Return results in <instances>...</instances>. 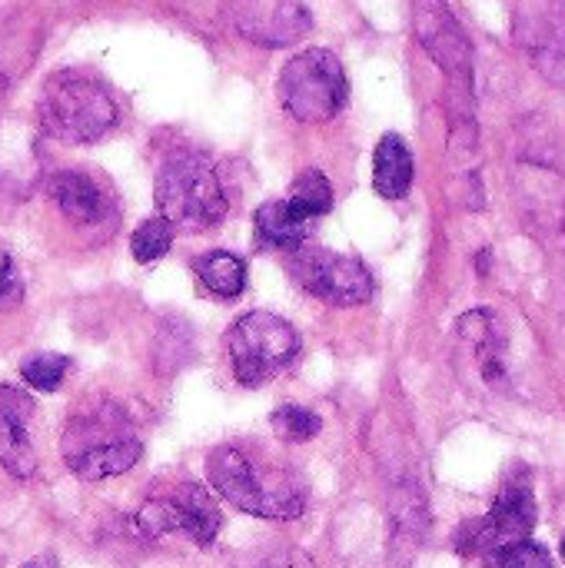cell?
<instances>
[{
    "label": "cell",
    "mask_w": 565,
    "mask_h": 568,
    "mask_svg": "<svg viewBox=\"0 0 565 568\" xmlns=\"http://www.w3.org/2000/svg\"><path fill=\"white\" fill-rule=\"evenodd\" d=\"M143 456V446L130 426V416L117 403L90 406L73 416L63 433V459L83 483L123 476Z\"/></svg>",
    "instance_id": "cell-2"
},
{
    "label": "cell",
    "mask_w": 565,
    "mask_h": 568,
    "mask_svg": "<svg viewBox=\"0 0 565 568\" xmlns=\"http://www.w3.org/2000/svg\"><path fill=\"white\" fill-rule=\"evenodd\" d=\"M286 206L300 220H306V223H313L316 216H326L333 210V186H330V180L320 170H303L293 180V193H290Z\"/></svg>",
    "instance_id": "cell-20"
},
{
    "label": "cell",
    "mask_w": 565,
    "mask_h": 568,
    "mask_svg": "<svg viewBox=\"0 0 565 568\" xmlns=\"http://www.w3.org/2000/svg\"><path fill=\"white\" fill-rule=\"evenodd\" d=\"M516 43L543 77L565 87V0H519Z\"/></svg>",
    "instance_id": "cell-10"
},
{
    "label": "cell",
    "mask_w": 565,
    "mask_h": 568,
    "mask_svg": "<svg viewBox=\"0 0 565 568\" xmlns=\"http://www.w3.org/2000/svg\"><path fill=\"white\" fill-rule=\"evenodd\" d=\"M563 559H565V536H563Z\"/></svg>",
    "instance_id": "cell-29"
},
{
    "label": "cell",
    "mask_w": 565,
    "mask_h": 568,
    "mask_svg": "<svg viewBox=\"0 0 565 568\" xmlns=\"http://www.w3.org/2000/svg\"><path fill=\"white\" fill-rule=\"evenodd\" d=\"M50 196L57 200V206L63 210L67 220L73 223H100L107 216V200L100 193V186L80 173V170H60L50 176Z\"/></svg>",
    "instance_id": "cell-16"
},
{
    "label": "cell",
    "mask_w": 565,
    "mask_h": 568,
    "mask_svg": "<svg viewBox=\"0 0 565 568\" xmlns=\"http://www.w3.org/2000/svg\"><path fill=\"white\" fill-rule=\"evenodd\" d=\"M253 230H256V240L260 246H270V250H300L310 236V223L300 220L286 200H273V203H263L256 210V220H253Z\"/></svg>",
    "instance_id": "cell-18"
},
{
    "label": "cell",
    "mask_w": 565,
    "mask_h": 568,
    "mask_svg": "<svg viewBox=\"0 0 565 568\" xmlns=\"http://www.w3.org/2000/svg\"><path fill=\"white\" fill-rule=\"evenodd\" d=\"M270 426H273V433H276L283 443H310V439H316V436H320L323 419H320L313 409H306V406L286 403V406L273 409Z\"/></svg>",
    "instance_id": "cell-21"
},
{
    "label": "cell",
    "mask_w": 565,
    "mask_h": 568,
    "mask_svg": "<svg viewBox=\"0 0 565 568\" xmlns=\"http://www.w3.org/2000/svg\"><path fill=\"white\" fill-rule=\"evenodd\" d=\"M167 496H170V503L176 509L180 532L206 549L220 536V526H223V516H220L213 496L203 486H196V483H183V486L170 489Z\"/></svg>",
    "instance_id": "cell-15"
},
{
    "label": "cell",
    "mask_w": 565,
    "mask_h": 568,
    "mask_svg": "<svg viewBox=\"0 0 565 568\" xmlns=\"http://www.w3.org/2000/svg\"><path fill=\"white\" fill-rule=\"evenodd\" d=\"M157 206L170 226L210 230L226 216V190L216 166L193 150L170 153L157 170Z\"/></svg>",
    "instance_id": "cell-4"
},
{
    "label": "cell",
    "mask_w": 565,
    "mask_h": 568,
    "mask_svg": "<svg viewBox=\"0 0 565 568\" xmlns=\"http://www.w3.org/2000/svg\"><path fill=\"white\" fill-rule=\"evenodd\" d=\"M236 30L260 47H290L313 30L303 0H236Z\"/></svg>",
    "instance_id": "cell-11"
},
{
    "label": "cell",
    "mask_w": 565,
    "mask_h": 568,
    "mask_svg": "<svg viewBox=\"0 0 565 568\" xmlns=\"http://www.w3.org/2000/svg\"><path fill=\"white\" fill-rule=\"evenodd\" d=\"M37 116L60 143H93L117 123V100L103 80L83 70H57L43 80Z\"/></svg>",
    "instance_id": "cell-3"
},
{
    "label": "cell",
    "mask_w": 565,
    "mask_h": 568,
    "mask_svg": "<svg viewBox=\"0 0 565 568\" xmlns=\"http://www.w3.org/2000/svg\"><path fill=\"white\" fill-rule=\"evenodd\" d=\"M290 276L300 290H306L313 300H323L330 306H363L373 300V276L370 270L333 250H313L300 246L290 256Z\"/></svg>",
    "instance_id": "cell-8"
},
{
    "label": "cell",
    "mask_w": 565,
    "mask_h": 568,
    "mask_svg": "<svg viewBox=\"0 0 565 568\" xmlns=\"http://www.w3.org/2000/svg\"><path fill=\"white\" fill-rule=\"evenodd\" d=\"M270 568H313V562H310V556H306V552H300V549H286V552H280L276 559H270Z\"/></svg>",
    "instance_id": "cell-26"
},
{
    "label": "cell",
    "mask_w": 565,
    "mask_h": 568,
    "mask_svg": "<svg viewBox=\"0 0 565 568\" xmlns=\"http://www.w3.org/2000/svg\"><path fill=\"white\" fill-rule=\"evenodd\" d=\"M67 373H70V359L60 356V353H37V356H30V359L20 366V376H23L27 386L37 389V393H53V389H60L63 379H67Z\"/></svg>",
    "instance_id": "cell-22"
},
{
    "label": "cell",
    "mask_w": 565,
    "mask_h": 568,
    "mask_svg": "<svg viewBox=\"0 0 565 568\" xmlns=\"http://www.w3.org/2000/svg\"><path fill=\"white\" fill-rule=\"evenodd\" d=\"M283 110L296 123H326L350 100V80L333 50L310 47L286 60L276 83Z\"/></svg>",
    "instance_id": "cell-5"
},
{
    "label": "cell",
    "mask_w": 565,
    "mask_h": 568,
    "mask_svg": "<svg viewBox=\"0 0 565 568\" xmlns=\"http://www.w3.org/2000/svg\"><path fill=\"white\" fill-rule=\"evenodd\" d=\"M486 566L490 568H553V559H549V552H546L539 542L523 539V542H513V546H506V549L493 552V556L486 559Z\"/></svg>",
    "instance_id": "cell-24"
},
{
    "label": "cell",
    "mask_w": 565,
    "mask_h": 568,
    "mask_svg": "<svg viewBox=\"0 0 565 568\" xmlns=\"http://www.w3.org/2000/svg\"><path fill=\"white\" fill-rule=\"evenodd\" d=\"M456 343H460V353L470 356V369L486 389H506L509 386L506 339H503L500 323L490 310H473V313L460 316Z\"/></svg>",
    "instance_id": "cell-12"
},
{
    "label": "cell",
    "mask_w": 565,
    "mask_h": 568,
    "mask_svg": "<svg viewBox=\"0 0 565 568\" xmlns=\"http://www.w3.org/2000/svg\"><path fill=\"white\" fill-rule=\"evenodd\" d=\"M536 529V496H533V483L526 473H516L503 483L496 506L490 509V516L483 519H470L460 532H456V549L463 556H480L490 559L493 552L529 539Z\"/></svg>",
    "instance_id": "cell-7"
},
{
    "label": "cell",
    "mask_w": 565,
    "mask_h": 568,
    "mask_svg": "<svg viewBox=\"0 0 565 568\" xmlns=\"http://www.w3.org/2000/svg\"><path fill=\"white\" fill-rule=\"evenodd\" d=\"M60 3H77V0H60Z\"/></svg>",
    "instance_id": "cell-28"
},
{
    "label": "cell",
    "mask_w": 565,
    "mask_h": 568,
    "mask_svg": "<svg viewBox=\"0 0 565 568\" xmlns=\"http://www.w3.org/2000/svg\"><path fill=\"white\" fill-rule=\"evenodd\" d=\"M20 293H23V286H20V276H17V266H13L10 253L0 250V310L17 306Z\"/></svg>",
    "instance_id": "cell-25"
},
{
    "label": "cell",
    "mask_w": 565,
    "mask_h": 568,
    "mask_svg": "<svg viewBox=\"0 0 565 568\" xmlns=\"http://www.w3.org/2000/svg\"><path fill=\"white\" fill-rule=\"evenodd\" d=\"M413 27H416L423 50L440 63V70L453 80V87L470 93V87H473V47H470V37L460 27V20L446 10V3L416 0L413 3Z\"/></svg>",
    "instance_id": "cell-9"
},
{
    "label": "cell",
    "mask_w": 565,
    "mask_h": 568,
    "mask_svg": "<svg viewBox=\"0 0 565 568\" xmlns=\"http://www.w3.org/2000/svg\"><path fill=\"white\" fill-rule=\"evenodd\" d=\"M193 273L203 283L206 293L220 296V300H236L246 286V266L240 256L226 253V250H213L193 260Z\"/></svg>",
    "instance_id": "cell-19"
},
{
    "label": "cell",
    "mask_w": 565,
    "mask_h": 568,
    "mask_svg": "<svg viewBox=\"0 0 565 568\" xmlns=\"http://www.w3.org/2000/svg\"><path fill=\"white\" fill-rule=\"evenodd\" d=\"M20 568H57V559H53V556H37V559L23 562Z\"/></svg>",
    "instance_id": "cell-27"
},
{
    "label": "cell",
    "mask_w": 565,
    "mask_h": 568,
    "mask_svg": "<svg viewBox=\"0 0 565 568\" xmlns=\"http://www.w3.org/2000/svg\"><path fill=\"white\" fill-rule=\"evenodd\" d=\"M37 406L17 386H0V466L13 479H30L37 473V449L30 439V419Z\"/></svg>",
    "instance_id": "cell-13"
},
{
    "label": "cell",
    "mask_w": 565,
    "mask_h": 568,
    "mask_svg": "<svg viewBox=\"0 0 565 568\" xmlns=\"http://www.w3.org/2000/svg\"><path fill=\"white\" fill-rule=\"evenodd\" d=\"M170 246H173V226H170L163 216L147 220V223L133 233V243H130L137 263H157L160 256L170 253Z\"/></svg>",
    "instance_id": "cell-23"
},
{
    "label": "cell",
    "mask_w": 565,
    "mask_h": 568,
    "mask_svg": "<svg viewBox=\"0 0 565 568\" xmlns=\"http://www.w3.org/2000/svg\"><path fill=\"white\" fill-rule=\"evenodd\" d=\"M226 353L236 379L256 389L293 366V359L300 356V333L286 320L266 310H253L230 326Z\"/></svg>",
    "instance_id": "cell-6"
},
{
    "label": "cell",
    "mask_w": 565,
    "mask_h": 568,
    "mask_svg": "<svg viewBox=\"0 0 565 568\" xmlns=\"http://www.w3.org/2000/svg\"><path fill=\"white\" fill-rule=\"evenodd\" d=\"M206 479L220 499L260 519L290 523L306 509V489L300 476L273 459L256 456L253 449L220 446L206 459Z\"/></svg>",
    "instance_id": "cell-1"
},
{
    "label": "cell",
    "mask_w": 565,
    "mask_h": 568,
    "mask_svg": "<svg viewBox=\"0 0 565 568\" xmlns=\"http://www.w3.org/2000/svg\"><path fill=\"white\" fill-rule=\"evenodd\" d=\"M523 200H526V216L543 236L565 233V176L543 166H526Z\"/></svg>",
    "instance_id": "cell-14"
},
{
    "label": "cell",
    "mask_w": 565,
    "mask_h": 568,
    "mask_svg": "<svg viewBox=\"0 0 565 568\" xmlns=\"http://www.w3.org/2000/svg\"><path fill=\"white\" fill-rule=\"evenodd\" d=\"M373 186L383 200H403L413 186V153L400 133H386L373 153Z\"/></svg>",
    "instance_id": "cell-17"
}]
</instances>
